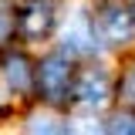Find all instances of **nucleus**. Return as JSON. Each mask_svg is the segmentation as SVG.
<instances>
[{"mask_svg": "<svg viewBox=\"0 0 135 135\" xmlns=\"http://www.w3.org/2000/svg\"><path fill=\"white\" fill-rule=\"evenodd\" d=\"M68 81H71V64H68L64 54H51L44 57V64L37 71V84L44 91L47 101H61L68 95Z\"/></svg>", "mask_w": 135, "mask_h": 135, "instance_id": "nucleus-1", "label": "nucleus"}, {"mask_svg": "<svg viewBox=\"0 0 135 135\" xmlns=\"http://www.w3.org/2000/svg\"><path fill=\"white\" fill-rule=\"evenodd\" d=\"M61 47H64V54H95V51L101 47L98 44V34H95V27H91V20L84 14H74L71 20H68V27L61 31Z\"/></svg>", "mask_w": 135, "mask_h": 135, "instance_id": "nucleus-2", "label": "nucleus"}, {"mask_svg": "<svg viewBox=\"0 0 135 135\" xmlns=\"http://www.w3.org/2000/svg\"><path fill=\"white\" fill-rule=\"evenodd\" d=\"M98 27H101V37L108 44H128V41H135V17L128 10H122V7H108L98 17Z\"/></svg>", "mask_w": 135, "mask_h": 135, "instance_id": "nucleus-3", "label": "nucleus"}, {"mask_svg": "<svg viewBox=\"0 0 135 135\" xmlns=\"http://www.w3.org/2000/svg\"><path fill=\"white\" fill-rule=\"evenodd\" d=\"M74 95H78V101L81 105H88V108H101L105 101H108V95H112V84H108V74L105 71H84L81 78H78V84H74Z\"/></svg>", "mask_w": 135, "mask_h": 135, "instance_id": "nucleus-4", "label": "nucleus"}, {"mask_svg": "<svg viewBox=\"0 0 135 135\" xmlns=\"http://www.w3.org/2000/svg\"><path fill=\"white\" fill-rule=\"evenodd\" d=\"M54 24V7L51 3H34L31 10L24 14V31L37 37V34H47V27Z\"/></svg>", "mask_w": 135, "mask_h": 135, "instance_id": "nucleus-5", "label": "nucleus"}, {"mask_svg": "<svg viewBox=\"0 0 135 135\" xmlns=\"http://www.w3.org/2000/svg\"><path fill=\"white\" fill-rule=\"evenodd\" d=\"M3 78L10 84V91H27L31 88V68L24 57H10L7 64H3Z\"/></svg>", "mask_w": 135, "mask_h": 135, "instance_id": "nucleus-6", "label": "nucleus"}, {"mask_svg": "<svg viewBox=\"0 0 135 135\" xmlns=\"http://www.w3.org/2000/svg\"><path fill=\"white\" fill-rule=\"evenodd\" d=\"M61 135H105V125L95 118H74L68 122V128H61Z\"/></svg>", "mask_w": 135, "mask_h": 135, "instance_id": "nucleus-7", "label": "nucleus"}, {"mask_svg": "<svg viewBox=\"0 0 135 135\" xmlns=\"http://www.w3.org/2000/svg\"><path fill=\"white\" fill-rule=\"evenodd\" d=\"M27 135H61V125L54 118H47V115H37L27 125Z\"/></svg>", "mask_w": 135, "mask_h": 135, "instance_id": "nucleus-8", "label": "nucleus"}, {"mask_svg": "<svg viewBox=\"0 0 135 135\" xmlns=\"http://www.w3.org/2000/svg\"><path fill=\"white\" fill-rule=\"evenodd\" d=\"M105 135H135V115H118V118H112V125L105 128Z\"/></svg>", "mask_w": 135, "mask_h": 135, "instance_id": "nucleus-9", "label": "nucleus"}, {"mask_svg": "<svg viewBox=\"0 0 135 135\" xmlns=\"http://www.w3.org/2000/svg\"><path fill=\"white\" fill-rule=\"evenodd\" d=\"M10 31H14V20H10V14H0V44L10 37Z\"/></svg>", "mask_w": 135, "mask_h": 135, "instance_id": "nucleus-10", "label": "nucleus"}, {"mask_svg": "<svg viewBox=\"0 0 135 135\" xmlns=\"http://www.w3.org/2000/svg\"><path fill=\"white\" fill-rule=\"evenodd\" d=\"M125 98L135 101V68H132V74H128V81H125Z\"/></svg>", "mask_w": 135, "mask_h": 135, "instance_id": "nucleus-11", "label": "nucleus"}]
</instances>
